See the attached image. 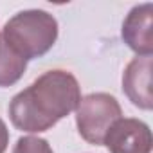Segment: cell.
Masks as SVG:
<instances>
[{"mask_svg": "<svg viewBox=\"0 0 153 153\" xmlns=\"http://www.w3.org/2000/svg\"><path fill=\"white\" fill-rule=\"evenodd\" d=\"M2 40L25 61L47 54L58 40V20L43 9H25L11 16Z\"/></svg>", "mask_w": 153, "mask_h": 153, "instance_id": "obj_2", "label": "cell"}, {"mask_svg": "<svg viewBox=\"0 0 153 153\" xmlns=\"http://www.w3.org/2000/svg\"><path fill=\"white\" fill-rule=\"evenodd\" d=\"M79 101L81 88L74 74L59 68L49 70L11 99L9 119L16 130L42 133L76 112Z\"/></svg>", "mask_w": 153, "mask_h": 153, "instance_id": "obj_1", "label": "cell"}, {"mask_svg": "<svg viewBox=\"0 0 153 153\" xmlns=\"http://www.w3.org/2000/svg\"><path fill=\"white\" fill-rule=\"evenodd\" d=\"M0 40H2V34H0Z\"/></svg>", "mask_w": 153, "mask_h": 153, "instance_id": "obj_10", "label": "cell"}, {"mask_svg": "<svg viewBox=\"0 0 153 153\" xmlns=\"http://www.w3.org/2000/svg\"><path fill=\"white\" fill-rule=\"evenodd\" d=\"M9 144V130L6 126V123L0 119V153H6Z\"/></svg>", "mask_w": 153, "mask_h": 153, "instance_id": "obj_9", "label": "cell"}, {"mask_svg": "<svg viewBox=\"0 0 153 153\" xmlns=\"http://www.w3.org/2000/svg\"><path fill=\"white\" fill-rule=\"evenodd\" d=\"M13 153H54L51 144L36 135H24L16 140Z\"/></svg>", "mask_w": 153, "mask_h": 153, "instance_id": "obj_8", "label": "cell"}, {"mask_svg": "<svg viewBox=\"0 0 153 153\" xmlns=\"http://www.w3.org/2000/svg\"><path fill=\"white\" fill-rule=\"evenodd\" d=\"M103 144L110 153H151L153 137L144 121L121 117L112 124Z\"/></svg>", "mask_w": 153, "mask_h": 153, "instance_id": "obj_4", "label": "cell"}, {"mask_svg": "<svg viewBox=\"0 0 153 153\" xmlns=\"http://www.w3.org/2000/svg\"><path fill=\"white\" fill-rule=\"evenodd\" d=\"M123 117L119 101L106 92H94L81 97L76 108V126L87 142L103 146V140L115 121Z\"/></svg>", "mask_w": 153, "mask_h": 153, "instance_id": "obj_3", "label": "cell"}, {"mask_svg": "<svg viewBox=\"0 0 153 153\" xmlns=\"http://www.w3.org/2000/svg\"><path fill=\"white\" fill-rule=\"evenodd\" d=\"M123 42L137 56H151L153 52V4L135 6L124 18L121 29Z\"/></svg>", "mask_w": 153, "mask_h": 153, "instance_id": "obj_5", "label": "cell"}, {"mask_svg": "<svg viewBox=\"0 0 153 153\" xmlns=\"http://www.w3.org/2000/svg\"><path fill=\"white\" fill-rule=\"evenodd\" d=\"M27 68V61L18 56L4 40H0V87H11L20 81Z\"/></svg>", "mask_w": 153, "mask_h": 153, "instance_id": "obj_7", "label": "cell"}, {"mask_svg": "<svg viewBox=\"0 0 153 153\" xmlns=\"http://www.w3.org/2000/svg\"><path fill=\"white\" fill-rule=\"evenodd\" d=\"M151 68H153L151 56H137L126 65L123 72V92L131 101V105L140 110L153 108Z\"/></svg>", "mask_w": 153, "mask_h": 153, "instance_id": "obj_6", "label": "cell"}]
</instances>
